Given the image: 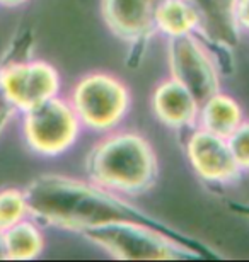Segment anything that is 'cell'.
<instances>
[{
	"label": "cell",
	"instance_id": "cell-1",
	"mask_svg": "<svg viewBox=\"0 0 249 262\" xmlns=\"http://www.w3.org/2000/svg\"><path fill=\"white\" fill-rule=\"evenodd\" d=\"M29 216L46 227L82 233L84 230L116 222H137L154 227L186 244L203 260L220 259L201 240L181 233L171 225L154 218L144 209L133 206L125 196L104 189L89 179L63 174H41L24 187Z\"/></svg>",
	"mask_w": 249,
	"mask_h": 262
},
{
	"label": "cell",
	"instance_id": "cell-2",
	"mask_svg": "<svg viewBox=\"0 0 249 262\" xmlns=\"http://www.w3.org/2000/svg\"><path fill=\"white\" fill-rule=\"evenodd\" d=\"M157 155L150 141L137 131L111 129L86 157V176L120 196L144 194L156 184Z\"/></svg>",
	"mask_w": 249,
	"mask_h": 262
},
{
	"label": "cell",
	"instance_id": "cell-3",
	"mask_svg": "<svg viewBox=\"0 0 249 262\" xmlns=\"http://www.w3.org/2000/svg\"><path fill=\"white\" fill-rule=\"evenodd\" d=\"M79 235L120 260L201 259L198 252L169 233L137 222L101 225L84 230Z\"/></svg>",
	"mask_w": 249,
	"mask_h": 262
},
{
	"label": "cell",
	"instance_id": "cell-4",
	"mask_svg": "<svg viewBox=\"0 0 249 262\" xmlns=\"http://www.w3.org/2000/svg\"><path fill=\"white\" fill-rule=\"evenodd\" d=\"M68 102L82 128L106 133L116 129L128 116L131 94L120 77L96 70L82 75L73 83Z\"/></svg>",
	"mask_w": 249,
	"mask_h": 262
},
{
	"label": "cell",
	"instance_id": "cell-5",
	"mask_svg": "<svg viewBox=\"0 0 249 262\" xmlns=\"http://www.w3.org/2000/svg\"><path fill=\"white\" fill-rule=\"evenodd\" d=\"M82 131L68 99L51 97L23 113V136L29 150L41 157L67 154Z\"/></svg>",
	"mask_w": 249,
	"mask_h": 262
},
{
	"label": "cell",
	"instance_id": "cell-6",
	"mask_svg": "<svg viewBox=\"0 0 249 262\" xmlns=\"http://www.w3.org/2000/svg\"><path fill=\"white\" fill-rule=\"evenodd\" d=\"M166 51L169 77L186 87L200 102L222 91V75L198 33L167 38Z\"/></svg>",
	"mask_w": 249,
	"mask_h": 262
},
{
	"label": "cell",
	"instance_id": "cell-7",
	"mask_svg": "<svg viewBox=\"0 0 249 262\" xmlns=\"http://www.w3.org/2000/svg\"><path fill=\"white\" fill-rule=\"evenodd\" d=\"M60 73L45 60L0 63V94L17 113L60 96Z\"/></svg>",
	"mask_w": 249,
	"mask_h": 262
},
{
	"label": "cell",
	"instance_id": "cell-8",
	"mask_svg": "<svg viewBox=\"0 0 249 262\" xmlns=\"http://www.w3.org/2000/svg\"><path fill=\"white\" fill-rule=\"evenodd\" d=\"M184 155L198 179L208 184L225 186L239 181L241 167L232 155L227 138L195 126L186 131Z\"/></svg>",
	"mask_w": 249,
	"mask_h": 262
},
{
	"label": "cell",
	"instance_id": "cell-9",
	"mask_svg": "<svg viewBox=\"0 0 249 262\" xmlns=\"http://www.w3.org/2000/svg\"><path fill=\"white\" fill-rule=\"evenodd\" d=\"M162 0H101V15L116 38L130 45V56H144L156 36V10Z\"/></svg>",
	"mask_w": 249,
	"mask_h": 262
},
{
	"label": "cell",
	"instance_id": "cell-10",
	"mask_svg": "<svg viewBox=\"0 0 249 262\" xmlns=\"http://www.w3.org/2000/svg\"><path fill=\"white\" fill-rule=\"evenodd\" d=\"M150 109L162 126L186 133L197 126L200 101L186 87L167 75L154 87Z\"/></svg>",
	"mask_w": 249,
	"mask_h": 262
},
{
	"label": "cell",
	"instance_id": "cell-11",
	"mask_svg": "<svg viewBox=\"0 0 249 262\" xmlns=\"http://www.w3.org/2000/svg\"><path fill=\"white\" fill-rule=\"evenodd\" d=\"M244 119V111L236 97L224 91L200 102L197 126L227 138Z\"/></svg>",
	"mask_w": 249,
	"mask_h": 262
},
{
	"label": "cell",
	"instance_id": "cell-12",
	"mask_svg": "<svg viewBox=\"0 0 249 262\" xmlns=\"http://www.w3.org/2000/svg\"><path fill=\"white\" fill-rule=\"evenodd\" d=\"M201 15L191 0H162L156 10V33L166 38L197 34Z\"/></svg>",
	"mask_w": 249,
	"mask_h": 262
},
{
	"label": "cell",
	"instance_id": "cell-13",
	"mask_svg": "<svg viewBox=\"0 0 249 262\" xmlns=\"http://www.w3.org/2000/svg\"><path fill=\"white\" fill-rule=\"evenodd\" d=\"M5 255L7 260H33L45 250V235L40 223L33 218H26L4 232Z\"/></svg>",
	"mask_w": 249,
	"mask_h": 262
},
{
	"label": "cell",
	"instance_id": "cell-14",
	"mask_svg": "<svg viewBox=\"0 0 249 262\" xmlns=\"http://www.w3.org/2000/svg\"><path fill=\"white\" fill-rule=\"evenodd\" d=\"M26 218H29V208L24 189L17 187L0 189V230L5 232Z\"/></svg>",
	"mask_w": 249,
	"mask_h": 262
},
{
	"label": "cell",
	"instance_id": "cell-15",
	"mask_svg": "<svg viewBox=\"0 0 249 262\" xmlns=\"http://www.w3.org/2000/svg\"><path fill=\"white\" fill-rule=\"evenodd\" d=\"M34 51V36L31 29H23L21 33L14 36L7 50L4 51L0 63H17V61H26L33 58Z\"/></svg>",
	"mask_w": 249,
	"mask_h": 262
},
{
	"label": "cell",
	"instance_id": "cell-16",
	"mask_svg": "<svg viewBox=\"0 0 249 262\" xmlns=\"http://www.w3.org/2000/svg\"><path fill=\"white\" fill-rule=\"evenodd\" d=\"M227 143L242 172L249 170V119H242L241 124L227 136Z\"/></svg>",
	"mask_w": 249,
	"mask_h": 262
},
{
	"label": "cell",
	"instance_id": "cell-17",
	"mask_svg": "<svg viewBox=\"0 0 249 262\" xmlns=\"http://www.w3.org/2000/svg\"><path fill=\"white\" fill-rule=\"evenodd\" d=\"M232 15L239 34H249V0H234Z\"/></svg>",
	"mask_w": 249,
	"mask_h": 262
},
{
	"label": "cell",
	"instance_id": "cell-18",
	"mask_svg": "<svg viewBox=\"0 0 249 262\" xmlns=\"http://www.w3.org/2000/svg\"><path fill=\"white\" fill-rule=\"evenodd\" d=\"M225 204L231 213H234L237 216L244 218L249 222V201H236V199H231V201H227Z\"/></svg>",
	"mask_w": 249,
	"mask_h": 262
},
{
	"label": "cell",
	"instance_id": "cell-19",
	"mask_svg": "<svg viewBox=\"0 0 249 262\" xmlns=\"http://www.w3.org/2000/svg\"><path fill=\"white\" fill-rule=\"evenodd\" d=\"M15 113H17V111H15V109L4 99V102L0 104V135H2V131L5 129L7 123L12 119V116Z\"/></svg>",
	"mask_w": 249,
	"mask_h": 262
},
{
	"label": "cell",
	"instance_id": "cell-20",
	"mask_svg": "<svg viewBox=\"0 0 249 262\" xmlns=\"http://www.w3.org/2000/svg\"><path fill=\"white\" fill-rule=\"evenodd\" d=\"M29 0H0V5L4 7H19V5L28 4Z\"/></svg>",
	"mask_w": 249,
	"mask_h": 262
},
{
	"label": "cell",
	"instance_id": "cell-21",
	"mask_svg": "<svg viewBox=\"0 0 249 262\" xmlns=\"http://www.w3.org/2000/svg\"><path fill=\"white\" fill-rule=\"evenodd\" d=\"M0 260H7L5 255V244H4V232L0 230Z\"/></svg>",
	"mask_w": 249,
	"mask_h": 262
},
{
	"label": "cell",
	"instance_id": "cell-22",
	"mask_svg": "<svg viewBox=\"0 0 249 262\" xmlns=\"http://www.w3.org/2000/svg\"><path fill=\"white\" fill-rule=\"evenodd\" d=\"M2 102H4V96L0 94V104H2Z\"/></svg>",
	"mask_w": 249,
	"mask_h": 262
}]
</instances>
